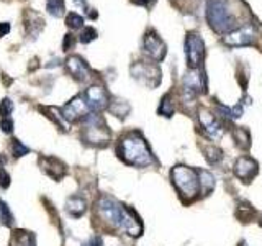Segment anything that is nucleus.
Here are the masks:
<instances>
[{
    "label": "nucleus",
    "instance_id": "f257e3e1",
    "mask_svg": "<svg viewBox=\"0 0 262 246\" xmlns=\"http://www.w3.org/2000/svg\"><path fill=\"white\" fill-rule=\"evenodd\" d=\"M118 154L126 164L135 168H149L156 161L141 133H129L123 136L118 145Z\"/></svg>",
    "mask_w": 262,
    "mask_h": 246
},
{
    "label": "nucleus",
    "instance_id": "f03ea898",
    "mask_svg": "<svg viewBox=\"0 0 262 246\" xmlns=\"http://www.w3.org/2000/svg\"><path fill=\"white\" fill-rule=\"evenodd\" d=\"M170 179L184 203H190L199 197L200 182H199V171L196 169L188 166H176L170 171Z\"/></svg>",
    "mask_w": 262,
    "mask_h": 246
},
{
    "label": "nucleus",
    "instance_id": "7ed1b4c3",
    "mask_svg": "<svg viewBox=\"0 0 262 246\" xmlns=\"http://www.w3.org/2000/svg\"><path fill=\"white\" fill-rule=\"evenodd\" d=\"M207 20L210 27L216 33L233 31L234 27V15L229 8L226 0H208L207 2Z\"/></svg>",
    "mask_w": 262,
    "mask_h": 246
},
{
    "label": "nucleus",
    "instance_id": "20e7f679",
    "mask_svg": "<svg viewBox=\"0 0 262 246\" xmlns=\"http://www.w3.org/2000/svg\"><path fill=\"white\" fill-rule=\"evenodd\" d=\"M97 213H98V217H100L103 221H106L108 225L121 230L123 221H125V217L128 213V209L115 199H112V197L103 195L97 202Z\"/></svg>",
    "mask_w": 262,
    "mask_h": 246
},
{
    "label": "nucleus",
    "instance_id": "39448f33",
    "mask_svg": "<svg viewBox=\"0 0 262 246\" xmlns=\"http://www.w3.org/2000/svg\"><path fill=\"white\" fill-rule=\"evenodd\" d=\"M84 139L90 145H105L110 139V131L98 113H87L84 117Z\"/></svg>",
    "mask_w": 262,
    "mask_h": 246
},
{
    "label": "nucleus",
    "instance_id": "423d86ee",
    "mask_svg": "<svg viewBox=\"0 0 262 246\" xmlns=\"http://www.w3.org/2000/svg\"><path fill=\"white\" fill-rule=\"evenodd\" d=\"M207 89V80H205V74L200 69H190L185 72L184 77V86H182V92H184V100H193V98L199 95L200 92H205Z\"/></svg>",
    "mask_w": 262,
    "mask_h": 246
},
{
    "label": "nucleus",
    "instance_id": "0eeeda50",
    "mask_svg": "<svg viewBox=\"0 0 262 246\" xmlns=\"http://www.w3.org/2000/svg\"><path fill=\"white\" fill-rule=\"evenodd\" d=\"M203 56H205L203 39L199 35H195V33H188L185 38V57L188 68L199 69L203 61Z\"/></svg>",
    "mask_w": 262,
    "mask_h": 246
},
{
    "label": "nucleus",
    "instance_id": "6e6552de",
    "mask_svg": "<svg viewBox=\"0 0 262 246\" xmlns=\"http://www.w3.org/2000/svg\"><path fill=\"white\" fill-rule=\"evenodd\" d=\"M257 36V28L256 25L246 23L241 28H236L225 35L223 41L228 46H249L254 43V39Z\"/></svg>",
    "mask_w": 262,
    "mask_h": 246
},
{
    "label": "nucleus",
    "instance_id": "1a4fd4ad",
    "mask_svg": "<svg viewBox=\"0 0 262 246\" xmlns=\"http://www.w3.org/2000/svg\"><path fill=\"white\" fill-rule=\"evenodd\" d=\"M131 74H133L135 79L143 82L147 87H156L161 82V71L156 64L136 63L135 66H131Z\"/></svg>",
    "mask_w": 262,
    "mask_h": 246
},
{
    "label": "nucleus",
    "instance_id": "9d476101",
    "mask_svg": "<svg viewBox=\"0 0 262 246\" xmlns=\"http://www.w3.org/2000/svg\"><path fill=\"white\" fill-rule=\"evenodd\" d=\"M199 121L203 128V133L207 135L210 139L213 141H216L225 133V128L223 125L220 123V120L215 117L213 113H210L208 110H200L199 112Z\"/></svg>",
    "mask_w": 262,
    "mask_h": 246
},
{
    "label": "nucleus",
    "instance_id": "9b49d317",
    "mask_svg": "<svg viewBox=\"0 0 262 246\" xmlns=\"http://www.w3.org/2000/svg\"><path fill=\"white\" fill-rule=\"evenodd\" d=\"M234 176L243 180V182H251L252 177L257 174V162L249 156H241L239 159L234 162Z\"/></svg>",
    "mask_w": 262,
    "mask_h": 246
},
{
    "label": "nucleus",
    "instance_id": "f8f14e48",
    "mask_svg": "<svg viewBox=\"0 0 262 246\" xmlns=\"http://www.w3.org/2000/svg\"><path fill=\"white\" fill-rule=\"evenodd\" d=\"M87 110H89V105L85 102V98L79 95V97H74L72 100L64 107L61 110V115L66 121H76L77 118L85 117Z\"/></svg>",
    "mask_w": 262,
    "mask_h": 246
},
{
    "label": "nucleus",
    "instance_id": "ddd939ff",
    "mask_svg": "<svg viewBox=\"0 0 262 246\" xmlns=\"http://www.w3.org/2000/svg\"><path fill=\"white\" fill-rule=\"evenodd\" d=\"M144 53L152 61H162L164 56H166V45L154 31H149L144 36Z\"/></svg>",
    "mask_w": 262,
    "mask_h": 246
},
{
    "label": "nucleus",
    "instance_id": "4468645a",
    "mask_svg": "<svg viewBox=\"0 0 262 246\" xmlns=\"http://www.w3.org/2000/svg\"><path fill=\"white\" fill-rule=\"evenodd\" d=\"M84 98L90 110H102L105 107H108V94L105 92L103 87L98 86L89 87L84 94Z\"/></svg>",
    "mask_w": 262,
    "mask_h": 246
},
{
    "label": "nucleus",
    "instance_id": "2eb2a0df",
    "mask_svg": "<svg viewBox=\"0 0 262 246\" xmlns=\"http://www.w3.org/2000/svg\"><path fill=\"white\" fill-rule=\"evenodd\" d=\"M66 66H68V71L71 72V76L77 80H87L90 77V69L87 63L82 59L79 56H71L68 57V61H66Z\"/></svg>",
    "mask_w": 262,
    "mask_h": 246
},
{
    "label": "nucleus",
    "instance_id": "dca6fc26",
    "mask_svg": "<svg viewBox=\"0 0 262 246\" xmlns=\"http://www.w3.org/2000/svg\"><path fill=\"white\" fill-rule=\"evenodd\" d=\"M41 164H43L45 171H46L48 174L51 176L53 179H61V177L66 174V166H64L62 162L57 161V159L48 158V159H43V161H41Z\"/></svg>",
    "mask_w": 262,
    "mask_h": 246
},
{
    "label": "nucleus",
    "instance_id": "f3484780",
    "mask_svg": "<svg viewBox=\"0 0 262 246\" xmlns=\"http://www.w3.org/2000/svg\"><path fill=\"white\" fill-rule=\"evenodd\" d=\"M199 182H200V194L203 197H207L215 189V177L207 169H199Z\"/></svg>",
    "mask_w": 262,
    "mask_h": 246
},
{
    "label": "nucleus",
    "instance_id": "a211bd4d",
    "mask_svg": "<svg viewBox=\"0 0 262 246\" xmlns=\"http://www.w3.org/2000/svg\"><path fill=\"white\" fill-rule=\"evenodd\" d=\"M66 207H68V212L71 213L72 217H80L84 215L85 210H87V203L85 200L82 199V197H71L68 199V203H66Z\"/></svg>",
    "mask_w": 262,
    "mask_h": 246
},
{
    "label": "nucleus",
    "instance_id": "6ab92c4d",
    "mask_svg": "<svg viewBox=\"0 0 262 246\" xmlns=\"http://www.w3.org/2000/svg\"><path fill=\"white\" fill-rule=\"evenodd\" d=\"M203 154H205V159H207L208 164H211V166H216L218 162H221V159H223V151L220 150L218 146L215 145H208L203 148Z\"/></svg>",
    "mask_w": 262,
    "mask_h": 246
},
{
    "label": "nucleus",
    "instance_id": "aec40b11",
    "mask_svg": "<svg viewBox=\"0 0 262 246\" xmlns=\"http://www.w3.org/2000/svg\"><path fill=\"white\" fill-rule=\"evenodd\" d=\"M233 138L236 145L241 148V150H249L251 146V135L246 128H234L233 130Z\"/></svg>",
    "mask_w": 262,
    "mask_h": 246
},
{
    "label": "nucleus",
    "instance_id": "412c9836",
    "mask_svg": "<svg viewBox=\"0 0 262 246\" xmlns=\"http://www.w3.org/2000/svg\"><path fill=\"white\" fill-rule=\"evenodd\" d=\"M243 110H244L243 104H237L234 107H225V105L218 104V112L223 115L225 118H228V120H237L243 115Z\"/></svg>",
    "mask_w": 262,
    "mask_h": 246
},
{
    "label": "nucleus",
    "instance_id": "4be33fe9",
    "mask_svg": "<svg viewBox=\"0 0 262 246\" xmlns=\"http://www.w3.org/2000/svg\"><path fill=\"white\" fill-rule=\"evenodd\" d=\"M158 112H159V115H162V117H167V118H170L172 115H174L176 107H174V102H172V95L170 94H166L162 97Z\"/></svg>",
    "mask_w": 262,
    "mask_h": 246
},
{
    "label": "nucleus",
    "instance_id": "5701e85b",
    "mask_svg": "<svg viewBox=\"0 0 262 246\" xmlns=\"http://www.w3.org/2000/svg\"><path fill=\"white\" fill-rule=\"evenodd\" d=\"M108 110H110L113 115H117V117L125 118L126 115L129 113V105H128L125 100H117V102H112V104H110Z\"/></svg>",
    "mask_w": 262,
    "mask_h": 246
},
{
    "label": "nucleus",
    "instance_id": "b1692460",
    "mask_svg": "<svg viewBox=\"0 0 262 246\" xmlns=\"http://www.w3.org/2000/svg\"><path fill=\"white\" fill-rule=\"evenodd\" d=\"M46 8L53 16H62V13H64V0H48Z\"/></svg>",
    "mask_w": 262,
    "mask_h": 246
},
{
    "label": "nucleus",
    "instance_id": "393cba45",
    "mask_svg": "<svg viewBox=\"0 0 262 246\" xmlns=\"http://www.w3.org/2000/svg\"><path fill=\"white\" fill-rule=\"evenodd\" d=\"M66 23H68V27H69V28L77 30V28L82 27V25H84V16H80L79 13L71 12L68 16H66Z\"/></svg>",
    "mask_w": 262,
    "mask_h": 246
},
{
    "label": "nucleus",
    "instance_id": "a878e982",
    "mask_svg": "<svg viewBox=\"0 0 262 246\" xmlns=\"http://www.w3.org/2000/svg\"><path fill=\"white\" fill-rule=\"evenodd\" d=\"M95 38H97V31H95L92 27H87V28L82 30L79 39L82 41V43H90V41L95 39Z\"/></svg>",
    "mask_w": 262,
    "mask_h": 246
},
{
    "label": "nucleus",
    "instance_id": "bb28decb",
    "mask_svg": "<svg viewBox=\"0 0 262 246\" xmlns=\"http://www.w3.org/2000/svg\"><path fill=\"white\" fill-rule=\"evenodd\" d=\"M15 244L16 246H35V241H33V236L30 233H21L16 236Z\"/></svg>",
    "mask_w": 262,
    "mask_h": 246
},
{
    "label": "nucleus",
    "instance_id": "cd10ccee",
    "mask_svg": "<svg viewBox=\"0 0 262 246\" xmlns=\"http://www.w3.org/2000/svg\"><path fill=\"white\" fill-rule=\"evenodd\" d=\"M12 151H13V154L16 156V158H20V156H23V154H27L30 150L27 146H23L18 139H13V143H12Z\"/></svg>",
    "mask_w": 262,
    "mask_h": 246
},
{
    "label": "nucleus",
    "instance_id": "c85d7f7f",
    "mask_svg": "<svg viewBox=\"0 0 262 246\" xmlns=\"http://www.w3.org/2000/svg\"><path fill=\"white\" fill-rule=\"evenodd\" d=\"M12 110H13V104L8 100V98H5V100L0 104V115H2V117H8V115L12 113Z\"/></svg>",
    "mask_w": 262,
    "mask_h": 246
},
{
    "label": "nucleus",
    "instance_id": "c756f323",
    "mask_svg": "<svg viewBox=\"0 0 262 246\" xmlns=\"http://www.w3.org/2000/svg\"><path fill=\"white\" fill-rule=\"evenodd\" d=\"M8 218H10V215H8V210L5 205L0 202V223H8Z\"/></svg>",
    "mask_w": 262,
    "mask_h": 246
},
{
    "label": "nucleus",
    "instance_id": "7c9ffc66",
    "mask_svg": "<svg viewBox=\"0 0 262 246\" xmlns=\"http://www.w3.org/2000/svg\"><path fill=\"white\" fill-rule=\"evenodd\" d=\"M0 127H2V130L5 131V133H10V131L13 130V121L8 120V118H4L2 121H0Z\"/></svg>",
    "mask_w": 262,
    "mask_h": 246
},
{
    "label": "nucleus",
    "instance_id": "2f4dec72",
    "mask_svg": "<svg viewBox=\"0 0 262 246\" xmlns=\"http://www.w3.org/2000/svg\"><path fill=\"white\" fill-rule=\"evenodd\" d=\"M84 246H103V241L100 236H92L89 241L84 243Z\"/></svg>",
    "mask_w": 262,
    "mask_h": 246
},
{
    "label": "nucleus",
    "instance_id": "473e14b6",
    "mask_svg": "<svg viewBox=\"0 0 262 246\" xmlns=\"http://www.w3.org/2000/svg\"><path fill=\"white\" fill-rule=\"evenodd\" d=\"M74 41H76V39H74L72 35H66V38H64V49H66V51H69V49L74 46Z\"/></svg>",
    "mask_w": 262,
    "mask_h": 246
},
{
    "label": "nucleus",
    "instance_id": "72a5a7b5",
    "mask_svg": "<svg viewBox=\"0 0 262 246\" xmlns=\"http://www.w3.org/2000/svg\"><path fill=\"white\" fill-rule=\"evenodd\" d=\"M8 180H10V177H8L7 172L2 168H0V184H2L4 187H7L8 186Z\"/></svg>",
    "mask_w": 262,
    "mask_h": 246
},
{
    "label": "nucleus",
    "instance_id": "f704fd0d",
    "mask_svg": "<svg viewBox=\"0 0 262 246\" xmlns=\"http://www.w3.org/2000/svg\"><path fill=\"white\" fill-rule=\"evenodd\" d=\"M8 31H10V25H8V23H0V38L5 36Z\"/></svg>",
    "mask_w": 262,
    "mask_h": 246
},
{
    "label": "nucleus",
    "instance_id": "c9c22d12",
    "mask_svg": "<svg viewBox=\"0 0 262 246\" xmlns=\"http://www.w3.org/2000/svg\"><path fill=\"white\" fill-rule=\"evenodd\" d=\"M135 4H138V5H151L154 0H133Z\"/></svg>",
    "mask_w": 262,
    "mask_h": 246
}]
</instances>
